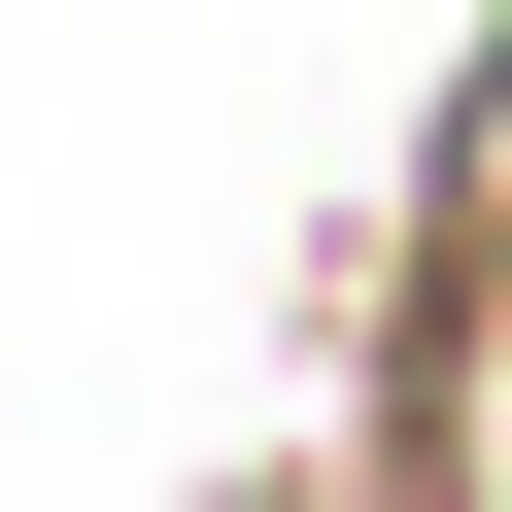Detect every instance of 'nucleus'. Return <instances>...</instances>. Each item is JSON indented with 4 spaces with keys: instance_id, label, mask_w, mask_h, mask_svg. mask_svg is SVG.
I'll list each match as a JSON object with an SVG mask.
<instances>
[{
    "instance_id": "f257e3e1",
    "label": "nucleus",
    "mask_w": 512,
    "mask_h": 512,
    "mask_svg": "<svg viewBox=\"0 0 512 512\" xmlns=\"http://www.w3.org/2000/svg\"><path fill=\"white\" fill-rule=\"evenodd\" d=\"M410 478L512 512V103L444 137V342H410Z\"/></svg>"
}]
</instances>
